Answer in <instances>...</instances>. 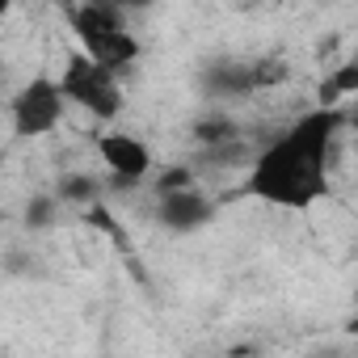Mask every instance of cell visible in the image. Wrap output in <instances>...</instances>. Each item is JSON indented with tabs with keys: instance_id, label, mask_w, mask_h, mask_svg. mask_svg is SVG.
<instances>
[{
	"instance_id": "1",
	"label": "cell",
	"mask_w": 358,
	"mask_h": 358,
	"mask_svg": "<svg viewBox=\"0 0 358 358\" xmlns=\"http://www.w3.org/2000/svg\"><path fill=\"white\" fill-rule=\"evenodd\" d=\"M341 122H345L341 106H316L303 118H295L270 148L253 156L245 190L274 207H291V211H303L316 199H324L329 194L324 164H329Z\"/></svg>"
},
{
	"instance_id": "2",
	"label": "cell",
	"mask_w": 358,
	"mask_h": 358,
	"mask_svg": "<svg viewBox=\"0 0 358 358\" xmlns=\"http://www.w3.org/2000/svg\"><path fill=\"white\" fill-rule=\"evenodd\" d=\"M55 80H59V93H64V101L80 106L85 114H93V118H101V122H110V118H118V114H122V89H118V72L101 68L93 55H85V51H72V55H68V64H64V72H59Z\"/></svg>"
},
{
	"instance_id": "3",
	"label": "cell",
	"mask_w": 358,
	"mask_h": 358,
	"mask_svg": "<svg viewBox=\"0 0 358 358\" xmlns=\"http://www.w3.org/2000/svg\"><path fill=\"white\" fill-rule=\"evenodd\" d=\"M64 93H59V80L55 76H34L17 97H13V131L22 139H38L47 131L59 127L64 118Z\"/></svg>"
},
{
	"instance_id": "4",
	"label": "cell",
	"mask_w": 358,
	"mask_h": 358,
	"mask_svg": "<svg viewBox=\"0 0 358 358\" xmlns=\"http://www.w3.org/2000/svg\"><path fill=\"white\" fill-rule=\"evenodd\" d=\"M97 156L106 160V169L118 177V182H127V186L143 182V177L152 173V152H148V143L135 139V135H127V131H106V135H97Z\"/></svg>"
},
{
	"instance_id": "5",
	"label": "cell",
	"mask_w": 358,
	"mask_h": 358,
	"mask_svg": "<svg viewBox=\"0 0 358 358\" xmlns=\"http://www.w3.org/2000/svg\"><path fill=\"white\" fill-rule=\"evenodd\" d=\"M215 215V203L194 190V186H177V190H160L156 194V220L169 232H194Z\"/></svg>"
},
{
	"instance_id": "6",
	"label": "cell",
	"mask_w": 358,
	"mask_h": 358,
	"mask_svg": "<svg viewBox=\"0 0 358 358\" xmlns=\"http://www.w3.org/2000/svg\"><path fill=\"white\" fill-rule=\"evenodd\" d=\"M203 93L207 97H249L253 89V68L241 59H215L203 72Z\"/></svg>"
},
{
	"instance_id": "7",
	"label": "cell",
	"mask_w": 358,
	"mask_h": 358,
	"mask_svg": "<svg viewBox=\"0 0 358 358\" xmlns=\"http://www.w3.org/2000/svg\"><path fill=\"white\" fill-rule=\"evenodd\" d=\"M85 55H93L101 68H110V72H122V68H131L135 59H139V38L122 26V30H110V34H101V38H93V43H85L80 47Z\"/></svg>"
},
{
	"instance_id": "8",
	"label": "cell",
	"mask_w": 358,
	"mask_h": 358,
	"mask_svg": "<svg viewBox=\"0 0 358 358\" xmlns=\"http://www.w3.org/2000/svg\"><path fill=\"white\" fill-rule=\"evenodd\" d=\"M55 199L85 211V207L101 203V186H97V177H89V173H64L59 186H55Z\"/></svg>"
},
{
	"instance_id": "9",
	"label": "cell",
	"mask_w": 358,
	"mask_h": 358,
	"mask_svg": "<svg viewBox=\"0 0 358 358\" xmlns=\"http://www.w3.org/2000/svg\"><path fill=\"white\" fill-rule=\"evenodd\" d=\"M354 93H358V64L350 59V64H341L337 72L324 76V85H320V93H316V106H341V101L354 97Z\"/></svg>"
},
{
	"instance_id": "10",
	"label": "cell",
	"mask_w": 358,
	"mask_h": 358,
	"mask_svg": "<svg viewBox=\"0 0 358 358\" xmlns=\"http://www.w3.org/2000/svg\"><path fill=\"white\" fill-rule=\"evenodd\" d=\"M190 135H194L203 148H215V143H224V139H236L241 131H236V122H232L228 114H207V118H199V122L190 127Z\"/></svg>"
},
{
	"instance_id": "11",
	"label": "cell",
	"mask_w": 358,
	"mask_h": 358,
	"mask_svg": "<svg viewBox=\"0 0 358 358\" xmlns=\"http://www.w3.org/2000/svg\"><path fill=\"white\" fill-rule=\"evenodd\" d=\"M249 68H253V89H278L291 76V64L282 55H257L249 59Z\"/></svg>"
},
{
	"instance_id": "12",
	"label": "cell",
	"mask_w": 358,
	"mask_h": 358,
	"mask_svg": "<svg viewBox=\"0 0 358 358\" xmlns=\"http://www.w3.org/2000/svg\"><path fill=\"white\" fill-rule=\"evenodd\" d=\"M55 215H59V199L55 194H34L30 207H26V228L30 232H43V228L55 224Z\"/></svg>"
},
{
	"instance_id": "13",
	"label": "cell",
	"mask_w": 358,
	"mask_h": 358,
	"mask_svg": "<svg viewBox=\"0 0 358 358\" xmlns=\"http://www.w3.org/2000/svg\"><path fill=\"white\" fill-rule=\"evenodd\" d=\"M177 186H194V173H190V169H164V173L156 177V194H160V190H177Z\"/></svg>"
},
{
	"instance_id": "14",
	"label": "cell",
	"mask_w": 358,
	"mask_h": 358,
	"mask_svg": "<svg viewBox=\"0 0 358 358\" xmlns=\"http://www.w3.org/2000/svg\"><path fill=\"white\" fill-rule=\"evenodd\" d=\"M9 9H13V0H0V17H5Z\"/></svg>"
}]
</instances>
